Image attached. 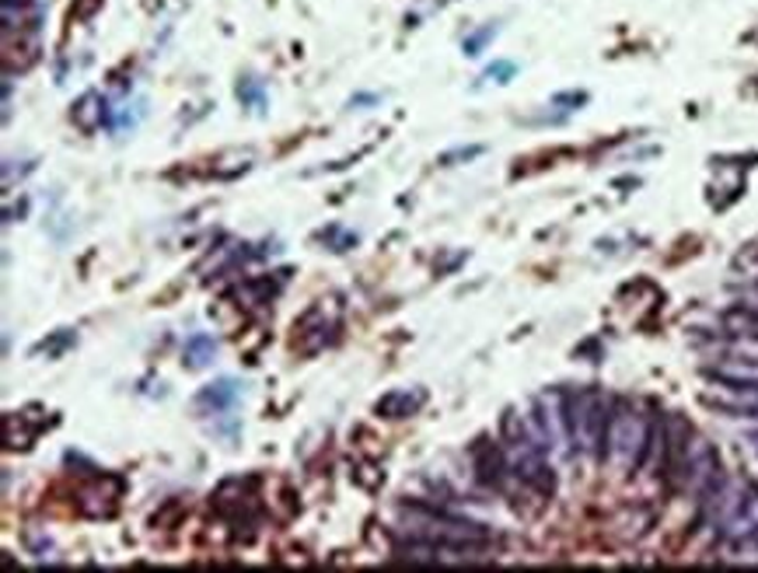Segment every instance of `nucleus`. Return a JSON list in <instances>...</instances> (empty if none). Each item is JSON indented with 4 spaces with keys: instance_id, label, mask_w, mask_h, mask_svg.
Returning <instances> with one entry per match:
<instances>
[{
    "instance_id": "1",
    "label": "nucleus",
    "mask_w": 758,
    "mask_h": 573,
    "mask_svg": "<svg viewBox=\"0 0 758 573\" xmlns=\"http://www.w3.org/2000/svg\"><path fill=\"white\" fill-rule=\"evenodd\" d=\"M402 517H406V532H413L419 538H430V542L451 549L454 556L482 552L493 542L490 532L476 525V521H465V517L441 511V508H430V503H409V508L402 511Z\"/></svg>"
},
{
    "instance_id": "2",
    "label": "nucleus",
    "mask_w": 758,
    "mask_h": 573,
    "mask_svg": "<svg viewBox=\"0 0 758 573\" xmlns=\"http://www.w3.org/2000/svg\"><path fill=\"white\" fill-rule=\"evenodd\" d=\"M653 430L657 424H647V416H639L629 402H612L609 416V434H604V451L601 462H612L619 468H644L650 462L653 448Z\"/></svg>"
},
{
    "instance_id": "3",
    "label": "nucleus",
    "mask_w": 758,
    "mask_h": 573,
    "mask_svg": "<svg viewBox=\"0 0 758 573\" xmlns=\"http://www.w3.org/2000/svg\"><path fill=\"white\" fill-rule=\"evenodd\" d=\"M612 399L598 389H577L566 392V424H570V444L580 454L604 451V434H609Z\"/></svg>"
},
{
    "instance_id": "4",
    "label": "nucleus",
    "mask_w": 758,
    "mask_h": 573,
    "mask_svg": "<svg viewBox=\"0 0 758 573\" xmlns=\"http://www.w3.org/2000/svg\"><path fill=\"white\" fill-rule=\"evenodd\" d=\"M538 434H542L546 448L574 451V444H570V424H566V392H546L538 399Z\"/></svg>"
},
{
    "instance_id": "5",
    "label": "nucleus",
    "mask_w": 758,
    "mask_h": 573,
    "mask_svg": "<svg viewBox=\"0 0 758 573\" xmlns=\"http://www.w3.org/2000/svg\"><path fill=\"white\" fill-rule=\"evenodd\" d=\"M472 462H476V476H479V483L493 486V490H500L503 479H508V472H511L508 451L493 448L490 441H479L476 448H472Z\"/></svg>"
},
{
    "instance_id": "6",
    "label": "nucleus",
    "mask_w": 758,
    "mask_h": 573,
    "mask_svg": "<svg viewBox=\"0 0 758 573\" xmlns=\"http://www.w3.org/2000/svg\"><path fill=\"white\" fill-rule=\"evenodd\" d=\"M723 532L731 538H748L758 532V486H745V493L734 500V511L723 521Z\"/></svg>"
},
{
    "instance_id": "7",
    "label": "nucleus",
    "mask_w": 758,
    "mask_h": 573,
    "mask_svg": "<svg viewBox=\"0 0 758 573\" xmlns=\"http://www.w3.org/2000/svg\"><path fill=\"white\" fill-rule=\"evenodd\" d=\"M239 399H242L239 381L224 378V381H213V385H207V389L196 395V410H199V413H204V410L224 413V410H231V406H234V402H239Z\"/></svg>"
},
{
    "instance_id": "8",
    "label": "nucleus",
    "mask_w": 758,
    "mask_h": 573,
    "mask_svg": "<svg viewBox=\"0 0 758 573\" xmlns=\"http://www.w3.org/2000/svg\"><path fill=\"white\" fill-rule=\"evenodd\" d=\"M710 378L720 385H734V389H758V364L755 361H728L710 367Z\"/></svg>"
},
{
    "instance_id": "9",
    "label": "nucleus",
    "mask_w": 758,
    "mask_h": 573,
    "mask_svg": "<svg viewBox=\"0 0 758 573\" xmlns=\"http://www.w3.org/2000/svg\"><path fill=\"white\" fill-rule=\"evenodd\" d=\"M424 402L427 395L424 392H406V389H399V392H389L381 402H378V413L381 416H389V419H402V416H413L424 410Z\"/></svg>"
},
{
    "instance_id": "10",
    "label": "nucleus",
    "mask_w": 758,
    "mask_h": 573,
    "mask_svg": "<svg viewBox=\"0 0 758 573\" xmlns=\"http://www.w3.org/2000/svg\"><path fill=\"white\" fill-rule=\"evenodd\" d=\"M720 329L728 336H758V308L755 305H734L720 315Z\"/></svg>"
},
{
    "instance_id": "11",
    "label": "nucleus",
    "mask_w": 758,
    "mask_h": 573,
    "mask_svg": "<svg viewBox=\"0 0 758 573\" xmlns=\"http://www.w3.org/2000/svg\"><path fill=\"white\" fill-rule=\"evenodd\" d=\"M74 123L84 130V133H91L98 123H102L106 120V115H102V95H98V92H84L81 98H77V106H74Z\"/></svg>"
},
{
    "instance_id": "12",
    "label": "nucleus",
    "mask_w": 758,
    "mask_h": 573,
    "mask_svg": "<svg viewBox=\"0 0 758 573\" xmlns=\"http://www.w3.org/2000/svg\"><path fill=\"white\" fill-rule=\"evenodd\" d=\"M182 357L190 367H207L213 357H217V340L210 332H196L185 340V350H182Z\"/></svg>"
},
{
    "instance_id": "13",
    "label": "nucleus",
    "mask_w": 758,
    "mask_h": 573,
    "mask_svg": "<svg viewBox=\"0 0 758 573\" xmlns=\"http://www.w3.org/2000/svg\"><path fill=\"white\" fill-rule=\"evenodd\" d=\"M497 36V25H486V28H479L476 36H468L465 42H462V49H465V57H479L482 53V46L490 42Z\"/></svg>"
},
{
    "instance_id": "14",
    "label": "nucleus",
    "mask_w": 758,
    "mask_h": 573,
    "mask_svg": "<svg viewBox=\"0 0 758 573\" xmlns=\"http://www.w3.org/2000/svg\"><path fill=\"white\" fill-rule=\"evenodd\" d=\"M482 155V147H459V150H448V155H441V164H454V161H472V158H479Z\"/></svg>"
},
{
    "instance_id": "15",
    "label": "nucleus",
    "mask_w": 758,
    "mask_h": 573,
    "mask_svg": "<svg viewBox=\"0 0 758 573\" xmlns=\"http://www.w3.org/2000/svg\"><path fill=\"white\" fill-rule=\"evenodd\" d=\"M71 343H74V332H71V329H60L57 340H53V343H39L36 353H60L63 346H71Z\"/></svg>"
},
{
    "instance_id": "16",
    "label": "nucleus",
    "mask_w": 758,
    "mask_h": 573,
    "mask_svg": "<svg viewBox=\"0 0 758 573\" xmlns=\"http://www.w3.org/2000/svg\"><path fill=\"white\" fill-rule=\"evenodd\" d=\"M514 71H517L514 63H497V66H490V71H486V81H497V84H503L508 77H514Z\"/></svg>"
},
{
    "instance_id": "17",
    "label": "nucleus",
    "mask_w": 758,
    "mask_h": 573,
    "mask_svg": "<svg viewBox=\"0 0 758 573\" xmlns=\"http://www.w3.org/2000/svg\"><path fill=\"white\" fill-rule=\"evenodd\" d=\"M239 98H245V102H256V106L262 102V95H259L256 88H252L248 81H245V84H239Z\"/></svg>"
},
{
    "instance_id": "18",
    "label": "nucleus",
    "mask_w": 758,
    "mask_h": 573,
    "mask_svg": "<svg viewBox=\"0 0 758 573\" xmlns=\"http://www.w3.org/2000/svg\"><path fill=\"white\" fill-rule=\"evenodd\" d=\"M748 542H751V546L758 549V532H755V535H748Z\"/></svg>"
},
{
    "instance_id": "19",
    "label": "nucleus",
    "mask_w": 758,
    "mask_h": 573,
    "mask_svg": "<svg viewBox=\"0 0 758 573\" xmlns=\"http://www.w3.org/2000/svg\"><path fill=\"white\" fill-rule=\"evenodd\" d=\"M755 308H758V305H755Z\"/></svg>"
}]
</instances>
